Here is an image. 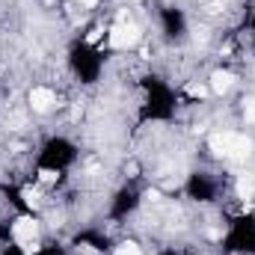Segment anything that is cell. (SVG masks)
Returning a JSON list of instances; mask_svg holds the SVG:
<instances>
[{
	"mask_svg": "<svg viewBox=\"0 0 255 255\" xmlns=\"http://www.w3.org/2000/svg\"><path fill=\"white\" fill-rule=\"evenodd\" d=\"M12 235H15V244L24 250L27 255H33L39 250V226L30 220V217H21V220H15V226H12Z\"/></svg>",
	"mask_w": 255,
	"mask_h": 255,
	"instance_id": "obj_2",
	"label": "cell"
},
{
	"mask_svg": "<svg viewBox=\"0 0 255 255\" xmlns=\"http://www.w3.org/2000/svg\"><path fill=\"white\" fill-rule=\"evenodd\" d=\"M244 110H247V119H250V122H255V98H250V101H247V107H244Z\"/></svg>",
	"mask_w": 255,
	"mask_h": 255,
	"instance_id": "obj_9",
	"label": "cell"
},
{
	"mask_svg": "<svg viewBox=\"0 0 255 255\" xmlns=\"http://www.w3.org/2000/svg\"><path fill=\"white\" fill-rule=\"evenodd\" d=\"M77 3H83V6H95L98 0H77Z\"/></svg>",
	"mask_w": 255,
	"mask_h": 255,
	"instance_id": "obj_13",
	"label": "cell"
},
{
	"mask_svg": "<svg viewBox=\"0 0 255 255\" xmlns=\"http://www.w3.org/2000/svg\"><path fill=\"white\" fill-rule=\"evenodd\" d=\"M74 255H95V250H92V247H77Z\"/></svg>",
	"mask_w": 255,
	"mask_h": 255,
	"instance_id": "obj_12",
	"label": "cell"
},
{
	"mask_svg": "<svg viewBox=\"0 0 255 255\" xmlns=\"http://www.w3.org/2000/svg\"><path fill=\"white\" fill-rule=\"evenodd\" d=\"M54 104H57V95H54L51 89L36 86V89L30 92V107H33L36 113H48V110H54Z\"/></svg>",
	"mask_w": 255,
	"mask_h": 255,
	"instance_id": "obj_4",
	"label": "cell"
},
{
	"mask_svg": "<svg viewBox=\"0 0 255 255\" xmlns=\"http://www.w3.org/2000/svg\"><path fill=\"white\" fill-rule=\"evenodd\" d=\"M211 151L217 157H250L253 142L241 133H214L211 136Z\"/></svg>",
	"mask_w": 255,
	"mask_h": 255,
	"instance_id": "obj_1",
	"label": "cell"
},
{
	"mask_svg": "<svg viewBox=\"0 0 255 255\" xmlns=\"http://www.w3.org/2000/svg\"><path fill=\"white\" fill-rule=\"evenodd\" d=\"M139 42V27L136 24H128V21H119L113 30H110V45L113 48H130Z\"/></svg>",
	"mask_w": 255,
	"mask_h": 255,
	"instance_id": "obj_3",
	"label": "cell"
},
{
	"mask_svg": "<svg viewBox=\"0 0 255 255\" xmlns=\"http://www.w3.org/2000/svg\"><path fill=\"white\" fill-rule=\"evenodd\" d=\"M232 80H235V77H232L229 71H214V77H211V86H214L217 92H226V89L232 86Z\"/></svg>",
	"mask_w": 255,
	"mask_h": 255,
	"instance_id": "obj_5",
	"label": "cell"
},
{
	"mask_svg": "<svg viewBox=\"0 0 255 255\" xmlns=\"http://www.w3.org/2000/svg\"><path fill=\"white\" fill-rule=\"evenodd\" d=\"M39 175H42V181H45V184H51V181H57V172H51V169H42Z\"/></svg>",
	"mask_w": 255,
	"mask_h": 255,
	"instance_id": "obj_11",
	"label": "cell"
},
{
	"mask_svg": "<svg viewBox=\"0 0 255 255\" xmlns=\"http://www.w3.org/2000/svg\"><path fill=\"white\" fill-rule=\"evenodd\" d=\"M116 255H139V247H136V244H122V247L116 250Z\"/></svg>",
	"mask_w": 255,
	"mask_h": 255,
	"instance_id": "obj_7",
	"label": "cell"
},
{
	"mask_svg": "<svg viewBox=\"0 0 255 255\" xmlns=\"http://www.w3.org/2000/svg\"><path fill=\"white\" fill-rule=\"evenodd\" d=\"M187 95H193V98H202V95H205V86H196V83H190V86H187Z\"/></svg>",
	"mask_w": 255,
	"mask_h": 255,
	"instance_id": "obj_8",
	"label": "cell"
},
{
	"mask_svg": "<svg viewBox=\"0 0 255 255\" xmlns=\"http://www.w3.org/2000/svg\"><path fill=\"white\" fill-rule=\"evenodd\" d=\"M253 193H255L253 178H247V175H244V178L238 181V196H241V199H253Z\"/></svg>",
	"mask_w": 255,
	"mask_h": 255,
	"instance_id": "obj_6",
	"label": "cell"
},
{
	"mask_svg": "<svg viewBox=\"0 0 255 255\" xmlns=\"http://www.w3.org/2000/svg\"><path fill=\"white\" fill-rule=\"evenodd\" d=\"M24 199H27V205H39V193L36 190H24Z\"/></svg>",
	"mask_w": 255,
	"mask_h": 255,
	"instance_id": "obj_10",
	"label": "cell"
}]
</instances>
